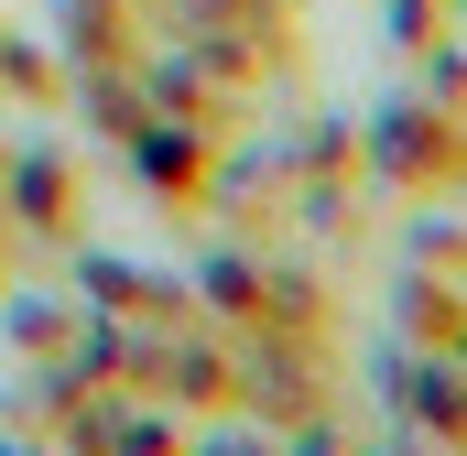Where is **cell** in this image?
Segmentation results:
<instances>
[{
    "instance_id": "obj_1",
    "label": "cell",
    "mask_w": 467,
    "mask_h": 456,
    "mask_svg": "<svg viewBox=\"0 0 467 456\" xmlns=\"http://www.w3.org/2000/svg\"><path fill=\"white\" fill-rule=\"evenodd\" d=\"M141 163H152V185H185V141H174V130H152V141H141Z\"/></svg>"
}]
</instances>
